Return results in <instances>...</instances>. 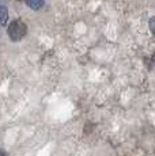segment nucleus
<instances>
[{"label": "nucleus", "mask_w": 155, "mask_h": 156, "mask_svg": "<svg viewBox=\"0 0 155 156\" xmlns=\"http://www.w3.org/2000/svg\"><path fill=\"white\" fill-rule=\"evenodd\" d=\"M7 33H8V37H10L11 41L18 42V41H20L26 35V33H27V26H26V23L23 22V20L15 19L10 23V26H8V29H7Z\"/></svg>", "instance_id": "1"}, {"label": "nucleus", "mask_w": 155, "mask_h": 156, "mask_svg": "<svg viewBox=\"0 0 155 156\" xmlns=\"http://www.w3.org/2000/svg\"><path fill=\"white\" fill-rule=\"evenodd\" d=\"M26 4L31 8V10H41L45 4V0H26Z\"/></svg>", "instance_id": "2"}, {"label": "nucleus", "mask_w": 155, "mask_h": 156, "mask_svg": "<svg viewBox=\"0 0 155 156\" xmlns=\"http://www.w3.org/2000/svg\"><path fill=\"white\" fill-rule=\"evenodd\" d=\"M8 20V10L5 5H0V25H5Z\"/></svg>", "instance_id": "3"}, {"label": "nucleus", "mask_w": 155, "mask_h": 156, "mask_svg": "<svg viewBox=\"0 0 155 156\" xmlns=\"http://www.w3.org/2000/svg\"><path fill=\"white\" fill-rule=\"evenodd\" d=\"M150 27H151V31L154 33V19L151 18V20H150Z\"/></svg>", "instance_id": "4"}, {"label": "nucleus", "mask_w": 155, "mask_h": 156, "mask_svg": "<svg viewBox=\"0 0 155 156\" xmlns=\"http://www.w3.org/2000/svg\"><path fill=\"white\" fill-rule=\"evenodd\" d=\"M0 156H5V155H4V152H2V151H0Z\"/></svg>", "instance_id": "5"}]
</instances>
